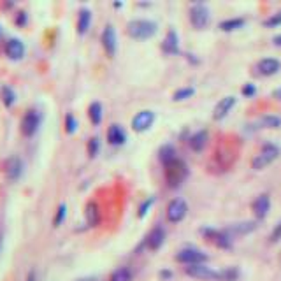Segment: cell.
<instances>
[{
	"label": "cell",
	"instance_id": "1",
	"mask_svg": "<svg viewBox=\"0 0 281 281\" xmlns=\"http://www.w3.org/2000/svg\"><path fill=\"white\" fill-rule=\"evenodd\" d=\"M156 30H159V25L151 20H132L127 25L129 36L132 39H139V41L150 39V37L155 36Z\"/></svg>",
	"mask_w": 281,
	"mask_h": 281
},
{
	"label": "cell",
	"instance_id": "2",
	"mask_svg": "<svg viewBox=\"0 0 281 281\" xmlns=\"http://www.w3.org/2000/svg\"><path fill=\"white\" fill-rule=\"evenodd\" d=\"M186 178H188V165L181 159H174L165 165V180H167V185L171 188L180 186Z\"/></svg>",
	"mask_w": 281,
	"mask_h": 281
},
{
	"label": "cell",
	"instance_id": "3",
	"mask_svg": "<svg viewBox=\"0 0 281 281\" xmlns=\"http://www.w3.org/2000/svg\"><path fill=\"white\" fill-rule=\"evenodd\" d=\"M278 155H279V148L272 143H267L262 146L260 153L253 159L251 165H253L255 171H262V169H266L267 165H271L272 162L278 159Z\"/></svg>",
	"mask_w": 281,
	"mask_h": 281
},
{
	"label": "cell",
	"instance_id": "4",
	"mask_svg": "<svg viewBox=\"0 0 281 281\" xmlns=\"http://www.w3.org/2000/svg\"><path fill=\"white\" fill-rule=\"evenodd\" d=\"M209 20H211V14H209L207 6H204V4H194V6H191L190 21H191V25H194V28L204 30V28L209 25Z\"/></svg>",
	"mask_w": 281,
	"mask_h": 281
},
{
	"label": "cell",
	"instance_id": "5",
	"mask_svg": "<svg viewBox=\"0 0 281 281\" xmlns=\"http://www.w3.org/2000/svg\"><path fill=\"white\" fill-rule=\"evenodd\" d=\"M207 255L204 251L197 248H185L176 255V260L185 266H194V264H206L207 262Z\"/></svg>",
	"mask_w": 281,
	"mask_h": 281
},
{
	"label": "cell",
	"instance_id": "6",
	"mask_svg": "<svg viewBox=\"0 0 281 281\" xmlns=\"http://www.w3.org/2000/svg\"><path fill=\"white\" fill-rule=\"evenodd\" d=\"M188 213V204H186L183 199H172L167 206V211H165V216L171 223H178L186 216Z\"/></svg>",
	"mask_w": 281,
	"mask_h": 281
},
{
	"label": "cell",
	"instance_id": "7",
	"mask_svg": "<svg viewBox=\"0 0 281 281\" xmlns=\"http://www.w3.org/2000/svg\"><path fill=\"white\" fill-rule=\"evenodd\" d=\"M185 272L191 278L197 279H220V271H215L207 267L206 264H194V266H186Z\"/></svg>",
	"mask_w": 281,
	"mask_h": 281
},
{
	"label": "cell",
	"instance_id": "8",
	"mask_svg": "<svg viewBox=\"0 0 281 281\" xmlns=\"http://www.w3.org/2000/svg\"><path fill=\"white\" fill-rule=\"evenodd\" d=\"M39 125H41V114L36 109H30L25 113L23 120H21V132L27 137H32L37 132V129H39Z\"/></svg>",
	"mask_w": 281,
	"mask_h": 281
},
{
	"label": "cell",
	"instance_id": "9",
	"mask_svg": "<svg viewBox=\"0 0 281 281\" xmlns=\"http://www.w3.org/2000/svg\"><path fill=\"white\" fill-rule=\"evenodd\" d=\"M153 121H155V113L150 109H144L132 118V129L135 132H144L153 125Z\"/></svg>",
	"mask_w": 281,
	"mask_h": 281
},
{
	"label": "cell",
	"instance_id": "10",
	"mask_svg": "<svg viewBox=\"0 0 281 281\" xmlns=\"http://www.w3.org/2000/svg\"><path fill=\"white\" fill-rule=\"evenodd\" d=\"M100 41H102V46H104L106 53H108L109 57H114V55H116L118 42H116V32H114V27H113V25H108V27L104 28Z\"/></svg>",
	"mask_w": 281,
	"mask_h": 281
},
{
	"label": "cell",
	"instance_id": "11",
	"mask_svg": "<svg viewBox=\"0 0 281 281\" xmlns=\"http://www.w3.org/2000/svg\"><path fill=\"white\" fill-rule=\"evenodd\" d=\"M257 229V221H241V223H234L231 227L225 229V234H227L231 239L237 236H246V234H251Z\"/></svg>",
	"mask_w": 281,
	"mask_h": 281
},
{
	"label": "cell",
	"instance_id": "12",
	"mask_svg": "<svg viewBox=\"0 0 281 281\" xmlns=\"http://www.w3.org/2000/svg\"><path fill=\"white\" fill-rule=\"evenodd\" d=\"M236 102H237V99H236V97H232V95L220 99V102L216 104L215 111H213V118H215V120H223V118L231 113V109L236 106Z\"/></svg>",
	"mask_w": 281,
	"mask_h": 281
},
{
	"label": "cell",
	"instance_id": "13",
	"mask_svg": "<svg viewBox=\"0 0 281 281\" xmlns=\"http://www.w3.org/2000/svg\"><path fill=\"white\" fill-rule=\"evenodd\" d=\"M251 207H253V213H255V216H257L258 220L266 218L267 213H269V209H271L269 195H267V194L258 195V197L255 199V202H253V206H251Z\"/></svg>",
	"mask_w": 281,
	"mask_h": 281
},
{
	"label": "cell",
	"instance_id": "14",
	"mask_svg": "<svg viewBox=\"0 0 281 281\" xmlns=\"http://www.w3.org/2000/svg\"><path fill=\"white\" fill-rule=\"evenodd\" d=\"M23 172V162H21L20 156H11L6 162V176L9 178L11 181H16Z\"/></svg>",
	"mask_w": 281,
	"mask_h": 281
},
{
	"label": "cell",
	"instance_id": "15",
	"mask_svg": "<svg viewBox=\"0 0 281 281\" xmlns=\"http://www.w3.org/2000/svg\"><path fill=\"white\" fill-rule=\"evenodd\" d=\"M281 69V63L276 58H262L260 62L257 63V71L260 72L262 76H274L278 74Z\"/></svg>",
	"mask_w": 281,
	"mask_h": 281
},
{
	"label": "cell",
	"instance_id": "16",
	"mask_svg": "<svg viewBox=\"0 0 281 281\" xmlns=\"http://www.w3.org/2000/svg\"><path fill=\"white\" fill-rule=\"evenodd\" d=\"M6 55L11 60H20L25 55V46L20 39H9L6 44Z\"/></svg>",
	"mask_w": 281,
	"mask_h": 281
},
{
	"label": "cell",
	"instance_id": "17",
	"mask_svg": "<svg viewBox=\"0 0 281 281\" xmlns=\"http://www.w3.org/2000/svg\"><path fill=\"white\" fill-rule=\"evenodd\" d=\"M108 140L113 146H121V144H125V140H127V134H125V130L121 129L120 125H111L109 129H108Z\"/></svg>",
	"mask_w": 281,
	"mask_h": 281
},
{
	"label": "cell",
	"instance_id": "18",
	"mask_svg": "<svg viewBox=\"0 0 281 281\" xmlns=\"http://www.w3.org/2000/svg\"><path fill=\"white\" fill-rule=\"evenodd\" d=\"M164 241H165V231L162 227H155L150 232V236H148L146 244H148V248H150V250L156 251L162 244H164Z\"/></svg>",
	"mask_w": 281,
	"mask_h": 281
},
{
	"label": "cell",
	"instance_id": "19",
	"mask_svg": "<svg viewBox=\"0 0 281 281\" xmlns=\"http://www.w3.org/2000/svg\"><path fill=\"white\" fill-rule=\"evenodd\" d=\"M84 216H86V223L90 227H97L100 221V211H99V206L95 202H88L86 207H84Z\"/></svg>",
	"mask_w": 281,
	"mask_h": 281
},
{
	"label": "cell",
	"instance_id": "20",
	"mask_svg": "<svg viewBox=\"0 0 281 281\" xmlns=\"http://www.w3.org/2000/svg\"><path fill=\"white\" fill-rule=\"evenodd\" d=\"M165 53H171V55H176L180 51V39H178V33L174 30H169L167 32V37H165L164 44H162Z\"/></svg>",
	"mask_w": 281,
	"mask_h": 281
},
{
	"label": "cell",
	"instance_id": "21",
	"mask_svg": "<svg viewBox=\"0 0 281 281\" xmlns=\"http://www.w3.org/2000/svg\"><path fill=\"white\" fill-rule=\"evenodd\" d=\"M90 23H92V11L86 9V7H83L78 14V33L79 36L86 33V30L90 28Z\"/></svg>",
	"mask_w": 281,
	"mask_h": 281
},
{
	"label": "cell",
	"instance_id": "22",
	"mask_svg": "<svg viewBox=\"0 0 281 281\" xmlns=\"http://www.w3.org/2000/svg\"><path fill=\"white\" fill-rule=\"evenodd\" d=\"M206 143H207V132H206V130L195 132V134L191 135L190 140H188L190 148H191L194 151H202V150H204V146H206Z\"/></svg>",
	"mask_w": 281,
	"mask_h": 281
},
{
	"label": "cell",
	"instance_id": "23",
	"mask_svg": "<svg viewBox=\"0 0 281 281\" xmlns=\"http://www.w3.org/2000/svg\"><path fill=\"white\" fill-rule=\"evenodd\" d=\"M244 23H246L244 18H229V20H223L220 23V30H223V32L239 30V28L244 27Z\"/></svg>",
	"mask_w": 281,
	"mask_h": 281
},
{
	"label": "cell",
	"instance_id": "24",
	"mask_svg": "<svg viewBox=\"0 0 281 281\" xmlns=\"http://www.w3.org/2000/svg\"><path fill=\"white\" fill-rule=\"evenodd\" d=\"M88 116L93 125H99L102 121V104L100 102H92L90 108H88Z\"/></svg>",
	"mask_w": 281,
	"mask_h": 281
},
{
	"label": "cell",
	"instance_id": "25",
	"mask_svg": "<svg viewBox=\"0 0 281 281\" xmlns=\"http://www.w3.org/2000/svg\"><path fill=\"white\" fill-rule=\"evenodd\" d=\"M109 281H132V271L129 267H118L116 271H113Z\"/></svg>",
	"mask_w": 281,
	"mask_h": 281
},
{
	"label": "cell",
	"instance_id": "26",
	"mask_svg": "<svg viewBox=\"0 0 281 281\" xmlns=\"http://www.w3.org/2000/svg\"><path fill=\"white\" fill-rule=\"evenodd\" d=\"M174 159H178V156H176V150H174L171 144H165V146L160 148V160L164 162V165H167L169 162H172Z\"/></svg>",
	"mask_w": 281,
	"mask_h": 281
},
{
	"label": "cell",
	"instance_id": "27",
	"mask_svg": "<svg viewBox=\"0 0 281 281\" xmlns=\"http://www.w3.org/2000/svg\"><path fill=\"white\" fill-rule=\"evenodd\" d=\"M260 125H264L266 129H279L281 127V118L276 114H266L260 118Z\"/></svg>",
	"mask_w": 281,
	"mask_h": 281
},
{
	"label": "cell",
	"instance_id": "28",
	"mask_svg": "<svg viewBox=\"0 0 281 281\" xmlns=\"http://www.w3.org/2000/svg\"><path fill=\"white\" fill-rule=\"evenodd\" d=\"M2 100H4V104H6L7 108H11V106L14 104V100H16L14 90L9 88V86H4L2 88Z\"/></svg>",
	"mask_w": 281,
	"mask_h": 281
},
{
	"label": "cell",
	"instance_id": "29",
	"mask_svg": "<svg viewBox=\"0 0 281 281\" xmlns=\"http://www.w3.org/2000/svg\"><path fill=\"white\" fill-rule=\"evenodd\" d=\"M65 216H67V206L65 204H60L57 209V215H55V218H53V227H60L63 223V220H65Z\"/></svg>",
	"mask_w": 281,
	"mask_h": 281
},
{
	"label": "cell",
	"instance_id": "30",
	"mask_svg": "<svg viewBox=\"0 0 281 281\" xmlns=\"http://www.w3.org/2000/svg\"><path fill=\"white\" fill-rule=\"evenodd\" d=\"M237 276H239V271L234 269V267H229L225 271H220V281H236Z\"/></svg>",
	"mask_w": 281,
	"mask_h": 281
},
{
	"label": "cell",
	"instance_id": "31",
	"mask_svg": "<svg viewBox=\"0 0 281 281\" xmlns=\"http://www.w3.org/2000/svg\"><path fill=\"white\" fill-rule=\"evenodd\" d=\"M195 93V88L194 86H186V88H180L176 93H174V100H185V99H190L191 95Z\"/></svg>",
	"mask_w": 281,
	"mask_h": 281
},
{
	"label": "cell",
	"instance_id": "32",
	"mask_svg": "<svg viewBox=\"0 0 281 281\" xmlns=\"http://www.w3.org/2000/svg\"><path fill=\"white\" fill-rule=\"evenodd\" d=\"M264 25H266L267 28L279 27V25H281V9L278 12H274V14H271L267 20H264Z\"/></svg>",
	"mask_w": 281,
	"mask_h": 281
},
{
	"label": "cell",
	"instance_id": "33",
	"mask_svg": "<svg viewBox=\"0 0 281 281\" xmlns=\"http://www.w3.org/2000/svg\"><path fill=\"white\" fill-rule=\"evenodd\" d=\"M76 129H78V120H76L74 114H67L65 116V132L67 134H74Z\"/></svg>",
	"mask_w": 281,
	"mask_h": 281
},
{
	"label": "cell",
	"instance_id": "34",
	"mask_svg": "<svg viewBox=\"0 0 281 281\" xmlns=\"http://www.w3.org/2000/svg\"><path fill=\"white\" fill-rule=\"evenodd\" d=\"M99 150H100V140H99V137H92L90 140H88V155L95 156L97 153H99Z\"/></svg>",
	"mask_w": 281,
	"mask_h": 281
},
{
	"label": "cell",
	"instance_id": "35",
	"mask_svg": "<svg viewBox=\"0 0 281 281\" xmlns=\"http://www.w3.org/2000/svg\"><path fill=\"white\" fill-rule=\"evenodd\" d=\"M153 202H155V197H150V199H146L143 204L139 206V216L143 218V216H146V213H148V209L153 206Z\"/></svg>",
	"mask_w": 281,
	"mask_h": 281
},
{
	"label": "cell",
	"instance_id": "36",
	"mask_svg": "<svg viewBox=\"0 0 281 281\" xmlns=\"http://www.w3.org/2000/svg\"><path fill=\"white\" fill-rule=\"evenodd\" d=\"M269 241L271 242H279L281 241V220L276 223V227L272 229L271 236H269Z\"/></svg>",
	"mask_w": 281,
	"mask_h": 281
},
{
	"label": "cell",
	"instance_id": "37",
	"mask_svg": "<svg viewBox=\"0 0 281 281\" xmlns=\"http://www.w3.org/2000/svg\"><path fill=\"white\" fill-rule=\"evenodd\" d=\"M241 93L244 97H253L255 93H257V88H255V84L253 83H246L244 86L241 88Z\"/></svg>",
	"mask_w": 281,
	"mask_h": 281
},
{
	"label": "cell",
	"instance_id": "38",
	"mask_svg": "<svg viewBox=\"0 0 281 281\" xmlns=\"http://www.w3.org/2000/svg\"><path fill=\"white\" fill-rule=\"evenodd\" d=\"M25 23H27V12H20L18 18H16V25H20V27H23Z\"/></svg>",
	"mask_w": 281,
	"mask_h": 281
},
{
	"label": "cell",
	"instance_id": "39",
	"mask_svg": "<svg viewBox=\"0 0 281 281\" xmlns=\"http://www.w3.org/2000/svg\"><path fill=\"white\" fill-rule=\"evenodd\" d=\"M160 276H162L164 279H171L172 272H171V271H162V272H160Z\"/></svg>",
	"mask_w": 281,
	"mask_h": 281
},
{
	"label": "cell",
	"instance_id": "40",
	"mask_svg": "<svg viewBox=\"0 0 281 281\" xmlns=\"http://www.w3.org/2000/svg\"><path fill=\"white\" fill-rule=\"evenodd\" d=\"M272 97H274V99H278V100H281V88H276V90L272 92Z\"/></svg>",
	"mask_w": 281,
	"mask_h": 281
},
{
	"label": "cell",
	"instance_id": "41",
	"mask_svg": "<svg viewBox=\"0 0 281 281\" xmlns=\"http://www.w3.org/2000/svg\"><path fill=\"white\" fill-rule=\"evenodd\" d=\"M272 42H274V44L278 46V48H281V33H279V36H276L274 39H272Z\"/></svg>",
	"mask_w": 281,
	"mask_h": 281
},
{
	"label": "cell",
	"instance_id": "42",
	"mask_svg": "<svg viewBox=\"0 0 281 281\" xmlns=\"http://www.w3.org/2000/svg\"><path fill=\"white\" fill-rule=\"evenodd\" d=\"M27 281H36V271H30V272H28Z\"/></svg>",
	"mask_w": 281,
	"mask_h": 281
},
{
	"label": "cell",
	"instance_id": "43",
	"mask_svg": "<svg viewBox=\"0 0 281 281\" xmlns=\"http://www.w3.org/2000/svg\"><path fill=\"white\" fill-rule=\"evenodd\" d=\"M0 246H2V237H0Z\"/></svg>",
	"mask_w": 281,
	"mask_h": 281
}]
</instances>
